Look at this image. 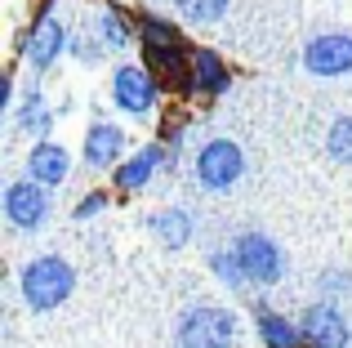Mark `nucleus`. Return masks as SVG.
Here are the masks:
<instances>
[{
    "mask_svg": "<svg viewBox=\"0 0 352 348\" xmlns=\"http://www.w3.org/2000/svg\"><path fill=\"white\" fill-rule=\"evenodd\" d=\"M23 290L32 308H58L72 295V268L63 259H36L23 272Z\"/></svg>",
    "mask_w": 352,
    "mask_h": 348,
    "instance_id": "1",
    "label": "nucleus"
},
{
    "mask_svg": "<svg viewBox=\"0 0 352 348\" xmlns=\"http://www.w3.org/2000/svg\"><path fill=\"white\" fill-rule=\"evenodd\" d=\"M232 317L223 308H192L179 326V344L183 348H232Z\"/></svg>",
    "mask_w": 352,
    "mask_h": 348,
    "instance_id": "2",
    "label": "nucleus"
},
{
    "mask_svg": "<svg viewBox=\"0 0 352 348\" xmlns=\"http://www.w3.org/2000/svg\"><path fill=\"white\" fill-rule=\"evenodd\" d=\"M197 174H201V183H206V188H232L236 174H241V152L232 148V143L214 139L210 148H201Z\"/></svg>",
    "mask_w": 352,
    "mask_h": 348,
    "instance_id": "3",
    "label": "nucleus"
},
{
    "mask_svg": "<svg viewBox=\"0 0 352 348\" xmlns=\"http://www.w3.org/2000/svg\"><path fill=\"white\" fill-rule=\"evenodd\" d=\"M236 259L245 268L250 281H276L281 277V254L267 237H241L236 241Z\"/></svg>",
    "mask_w": 352,
    "mask_h": 348,
    "instance_id": "4",
    "label": "nucleus"
},
{
    "mask_svg": "<svg viewBox=\"0 0 352 348\" xmlns=\"http://www.w3.org/2000/svg\"><path fill=\"white\" fill-rule=\"evenodd\" d=\"M303 63H308L317 76H339V72L352 67V36H321L303 50Z\"/></svg>",
    "mask_w": 352,
    "mask_h": 348,
    "instance_id": "5",
    "label": "nucleus"
},
{
    "mask_svg": "<svg viewBox=\"0 0 352 348\" xmlns=\"http://www.w3.org/2000/svg\"><path fill=\"white\" fill-rule=\"evenodd\" d=\"M303 344L308 348H344L348 344V326L335 308H312L303 317Z\"/></svg>",
    "mask_w": 352,
    "mask_h": 348,
    "instance_id": "6",
    "label": "nucleus"
},
{
    "mask_svg": "<svg viewBox=\"0 0 352 348\" xmlns=\"http://www.w3.org/2000/svg\"><path fill=\"white\" fill-rule=\"evenodd\" d=\"M116 103L125 112H147L156 103V80L143 67H120L116 72Z\"/></svg>",
    "mask_w": 352,
    "mask_h": 348,
    "instance_id": "7",
    "label": "nucleus"
},
{
    "mask_svg": "<svg viewBox=\"0 0 352 348\" xmlns=\"http://www.w3.org/2000/svg\"><path fill=\"white\" fill-rule=\"evenodd\" d=\"M5 210H9V219H14L18 228H36V224H45V192L36 188V179L32 183H14V188L5 192Z\"/></svg>",
    "mask_w": 352,
    "mask_h": 348,
    "instance_id": "8",
    "label": "nucleus"
},
{
    "mask_svg": "<svg viewBox=\"0 0 352 348\" xmlns=\"http://www.w3.org/2000/svg\"><path fill=\"white\" fill-rule=\"evenodd\" d=\"M32 174H36V183H58L67 174V152L58 143H41L32 152Z\"/></svg>",
    "mask_w": 352,
    "mask_h": 348,
    "instance_id": "9",
    "label": "nucleus"
},
{
    "mask_svg": "<svg viewBox=\"0 0 352 348\" xmlns=\"http://www.w3.org/2000/svg\"><path fill=\"white\" fill-rule=\"evenodd\" d=\"M120 152V130L116 125H94L85 139V161L89 166H107V161H116Z\"/></svg>",
    "mask_w": 352,
    "mask_h": 348,
    "instance_id": "10",
    "label": "nucleus"
},
{
    "mask_svg": "<svg viewBox=\"0 0 352 348\" xmlns=\"http://www.w3.org/2000/svg\"><path fill=\"white\" fill-rule=\"evenodd\" d=\"M156 161H161V148H143L134 161H125L116 174V183L120 188H143L147 179H152V170H156Z\"/></svg>",
    "mask_w": 352,
    "mask_h": 348,
    "instance_id": "11",
    "label": "nucleus"
},
{
    "mask_svg": "<svg viewBox=\"0 0 352 348\" xmlns=\"http://www.w3.org/2000/svg\"><path fill=\"white\" fill-rule=\"evenodd\" d=\"M58 50H63V27L41 23V32H36V41H32V63L36 67H50V63L58 58Z\"/></svg>",
    "mask_w": 352,
    "mask_h": 348,
    "instance_id": "12",
    "label": "nucleus"
},
{
    "mask_svg": "<svg viewBox=\"0 0 352 348\" xmlns=\"http://www.w3.org/2000/svg\"><path fill=\"white\" fill-rule=\"evenodd\" d=\"M192 85L197 89H223L228 85L223 63H219L214 54H197V58H192Z\"/></svg>",
    "mask_w": 352,
    "mask_h": 348,
    "instance_id": "13",
    "label": "nucleus"
},
{
    "mask_svg": "<svg viewBox=\"0 0 352 348\" xmlns=\"http://www.w3.org/2000/svg\"><path fill=\"white\" fill-rule=\"evenodd\" d=\"M156 237H161L165 246H183L192 237V219L183 215V210H165V215H156Z\"/></svg>",
    "mask_w": 352,
    "mask_h": 348,
    "instance_id": "14",
    "label": "nucleus"
},
{
    "mask_svg": "<svg viewBox=\"0 0 352 348\" xmlns=\"http://www.w3.org/2000/svg\"><path fill=\"white\" fill-rule=\"evenodd\" d=\"M147 58H152V67H161L165 80H174V85L183 80V54H179V45H165V50L147 45Z\"/></svg>",
    "mask_w": 352,
    "mask_h": 348,
    "instance_id": "15",
    "label": "nucleus"
},
{
    "mask_svg": "<svg viewBox=\"0 0 352 348\" xmlns=\"http://www.w3.org/2000/svg\"><path fill=\"white\" fill-rule=\"evenodd\" d=\"M263 335H267V348H299V335L294 326H285L276 313H263Z\"/></svg>",
    "mask_w": 352,
    "mask_h": 348,
    "instance_id": "16",
    "label": "nucleus"
},
{
    "mask_svg": "<svg viewBox=\"0 0 352 348\" xmlns=\"http://www.w3.org/2000/svg\"><path fill=\"white\" fill-rule=\"evenodd\" d=\"M174 5H179V14L188 18V23H214L228 9V0H174Z\"/></svg>",
    "mask_w": 352,
    "mask_h": 348,
    "instance_id": "17",
    "label": "nucleus"
},
{
    "mask_svg": "<svg viewBox=\"0 0 352 348\" xmlns=\"http://www.w3.org/2000/svg\"><path fill=\"white\" fill-rule=\"evenodd\" d=\"M138 32H143V41L156 45V50H165V45H179V32H174L170 23H161V18H152V14L138 18Z\"/></svg>",
    "mask_w": 352,
    "mask_h": 348,
    "instance_id": "18",
    "label": "nucleus"
},
{
    "mask_svg": "<svg viewBox=\"0 0 352 348\" xmlns=\"http://www.w3.org/2000/svg\"><path fill=\"white\" fill-rule=\"evenodd\" d=\"M330 152L352 166V116L348 121H335V130H330Z\"/></svg>",
    "mask_w": 352,
    "mask_h": 348,
    "instance_id": "19",
    "label": "nucleus"
},
{
    "mask_svg": "<svg viewBox=\"0 0 352 348\" xmlns=\"http://www.w3.org/2000/svg\"><path fill=\"white\" fill-rule=\"evenodd\" d=\"M103 41H112V45H125V41H129V32L120 27L116 14H103Z\"/></svg>",
    "mask_w": 352,
    "mask_h": 348,
    "instance_id": "20",
    "label": "nucleus"
},
{
    "mask_svg": "<svg viewBox=\"0 0 352 348\" xmlns=\"http://www.w3.org/2000/svg\"><path fill=\"white\" fill-rule=\"evenodd\" d=\"M103 206H107V197H103V192H94V197H85V206H80V215L89 219V215H98Z\"/></svg>",
    "mask_w": 352,
    "mask_h": 348,
    "instance_id": "21",
    "label": "nucleus"
}]
</instances>
